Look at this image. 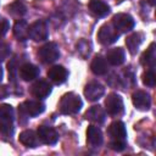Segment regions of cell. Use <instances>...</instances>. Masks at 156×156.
<instances>
[{
    "mask_svg": "<svg viewBox=\"0 0 156 156\" xmlns=\"http://www.w3.org/2000/svg\"><path fill=\"white\" fill-rule=\"evenodd\" d=\"M0 133L5 136L13 133V110L10 105L0 106Z\"/></svg>",
    "mask_w": 156,
    "mask_h": 156,
    "instance_id": "cell-2",
    "label": "cell"
},
{
    "mask_svg": "<svg viewBox=\"0 0 156 156\" xmlns=\"http://www.w3.org/2000/svg\"><path fill=\"white\" fill-rule=\"evenodd\" d=\"M147 1H149V4H150V5H152V6L156 4V0H147Z\"/></svg>",
    "mask_w": 156,
    "mask_h": 156,
    "instance_id": "cell-30",
    "label": "cell"
},
{
    "mask_svg": "<svg viewBox=\"0 0 156 156\" xmlns=\"http://www.w3.org/2000/svg\"><path fill=\"white\" fill-rule=\"evenodd\" d=\"M38 55H39V58L41 60V62L52 63L60 57V50L55 43H46L39 49Z\"/></svg>",
    "mask_w": 156,
    "mask_h": 156,
    "instance_id": "cell-3",
    "label": "cell"
},
{
    "mask_svg": "<svg viewBox=\"0 0 156 156\" xmlns=\"http://www.w3.org/2000/svg\"><path fill=\"white\" fill-rule=\"evenodd\" d=\"M105 106L107 113L111 116H118L123 112V100L118 94L115 93L108 94L105 101Z\"/></svg>",
    "mask_w": 156,
    "mask_h": 156,
    "instance_id": "cell-7",
    "label": "cell"
},
{
    "mask_svg": "<svg viewBox=\"0 0 156 156\" xmlns=\"http://www.w3.org/2000/svg\"><path fill=\"white\" fill-rule=\"evenodd\" d=\"M9 28H10V23H9V21H7L6 18H4V17L0 16V38L4 37V35L7 33Z\"/></svg>",
    "mask_w": 156,
    "mask_h": 156,
    "instance_id": "cell-28",
    "label": "cell"
},
{
    "mask_svg": "<svg viewBox=\"0 0 156 156\" xmlns=\"http://www.w3.org/2000/svg\"><path fill=\"white\" fill-rule=\"evenodd\" d=\"M28 27L29 26L27 24L26 21H23V20L16 21V23L13 26V34H15V37L18 40H21V41L27 40L29 38V35H28Z\"/></svg>",
    "mask_w": 156,
    "mask_h": 156,
    "instance_id": "cell-21",
    "label": "cell"
},
{
    "mask_svg": "<svg viewBox=\"0 0 156 156\" xmlns=\"http://www.w3.org/2000/svg\"><path fill=\"white\" fill-rule=\"evenodd\" d=\"M50 93H51V85L49 83H46L45 80H38L32 85V94L35 98L44 99V98L49 96Z\"/></svg>",
    "mask_w": 156,
    "mask_h": 156,
    "instance_id": "cell-15",
    "label": "cell"
},
{
    "mask_svg": "<svg viewBox=\"0 0 156 156\" xmlns=\"http://www.w3.org/2000/svg\"><path fill=\"white\" fill-rule=\"evenodd\" d=\"M38 74H39V68L32 63H24L20 68V76L26 82L33 80L34 78L38 77Z\"/></svg>",
    "mask_w": 156,
    "mask_h": 156,
    "instance_id": "cell-18",
    "label": "cell"
},
{
    "mask_svg": "<svg viewBox=\"0 0 156 156\" xmlns=\"http://www.w3.org/2000/svg\"><path fill=\"white\" fill-rule=\"evenodd\" d=\"M132 101H133L134 106L138 107L139 110H149V107L151 105L150 95L146 91H143V90L135 91L132 95Z\"/></svg>",
    "mask_w": 156,
    "mask_h": 156,
    "instance_id": "cell-12",
    "label": "cell"
},
{
    "mask_svg": "<svg viewBox=\"0 0 156 156\" xmlns=\"http://www.w3.org/2000/svg\"><path fill=\"white\" fill-rule=\"evenodd\" d=\"M105 93V88L98 82H90L84 88V95L89 101H98Z\"/></svg>",
    "mask_w": 156,
    "mask_h": 156,
    "instance_id": "cell-10",
    "label": "cell"
},
{
    "mask_svg": "<svg viewBox=\"0 0 156 156\" xmlns=\"http://www.w3.org/2000/svg\"><path fill=\"white\" fill-rule=\"evenodd\" d=\"M2 74H4V72H2V68H1V66H0V82H1V79H2Z\"/></svg>",
    "mask_w": 156,
    "mask_h": 156,
    "instance_id": "cell-31",
    "label": "cell"
},
{
    "mask_svg": "<svg viewBox=\"0 0 156 156\" xmlns=\"http://www.w3.org/2000/svg\"><path fill=\"white\" fill-rule=\"evenodd\" d=\"M156 45L155 43H151L150 46L146 49V51L141 56V63L145 66H149L150 68H154L155 61H156Z\"/></svg>",
    "mask_w": 156,
    "mask_h": 156,
    "instance_id": "cell-23",
    "label": "cell"
},
{
    "mask_svg": "<svg viewBox=\"0 0 156 156\" xmlns=\"http://www.w3.org/2000/svg\"><path fill=\"white\" fill-rule=\"evenodd\" d=\"M89 10L96 17H105L110 12V6L101 0H90Z\"/></svg>",
    "mask_w": 156,
    "mask_h": 156,
    "instance_id": "cell-14",
    "label": "cell"
},
{
    "mask_svg": "<svg viewBox=\"0 0 156 156\" xmlns=\"http://www.w3.org/2000/svg\"><path fill=\"white\" fill-rule=\"evenodd\" d=\"M82 100L74 93H67L61 98L60 101V111L63 115H73L77 113L82 108Z\"/></svg>",
    "mask_w": 156,
    "mask_h": 156,
    "instance_id": "cell-1",
    "label": "cell"
},
{
    "mask_svg": "<svg viewBox=\"0 0 156 156\" xmlns=\"http://www.w3.org/2000/svg\"><path fill=\"white\" fill-rule=\"evenodd\" d=\"M108 133L112 136V140H119V141H124L126 136H127V130H126V126L122 121H115L110 124L108 128Z\"/></svg>",
    "mask_w": 156,
    "mask_h": 156,
    "instance_id": "cell-13",
    "label": "cell"
},
{
    "mask_svg": "<svg viewBox=\"0 0 156 156\" xmlns=\"http://www.w3.org/2000/svg\"><path fill=\"white\" fill-rule=\"evenodd\" d=\"M143 41V35L140 33H133L130 34L127 39H126V45H127V49L128 51L132 54V55H135L139 50V46Z\"/></svg>",
    "mask_w": 156,
    "mask_h": 156,
    "instance_id": "cell-22",
    "label": "cell"
},
{
    "mask_svg": "<svg viewBox=\"0 0 156 156\" xmlns=\"http://www.w3.org/2000/svg\"><path fill=\"white\" fill-rule=\"evenodd\" d=\"M112 24L119 33H126L134 28L135 22L128 13H117L112 18Z\"/></svg>",
    "mask_w": 156,
    "mask_h": 156,
    "instance_id": "cell-6",
    "label": "cell"
},
{
    "mask_svg": "<svg viewBox=\"0 0 156 156\" xmlns=\"http://www.w3.org/2000/svg\"><path fill=\"white\" fill-rule=\"evenodd\" d=\"M11 50H10V46L2 41H0V62L4 61L5 58H7V56L10 55Z\"/></svg>",
    "mask_w": 156,
    "mask_h": 156,
    "instance_id": "cell-27",
    "label": "cell"
},
{
    "mask_svg": "<svg viewBox=\"0 0 156 156\" xmlns=\"http://www.w3.org/2000/svg\"><path fill=\"white\" fill-rule=\"evenodd\" d=\"M90 68H91L93 73H95L98 76H102V74H106L107 73L108 65H107V61L102 56H95L93 58V61H91Z\"/></svg>",
    "mask_w": 156,
    "mask_h": 156,
    "instance_id": "cell-19",
    "label": "cell"
},
{
    "mask_svg": "<svg viewBox=\"0 0 156 156\" xmlns=\"http://www.w3.org/2000/svg\"><path fill=\"white\" fill-rule=\"evenodd\" d=\"M18 139H20V141H21L23 145H26V146H34V145L37 144V135H35V133H34L33 130H30V129L23 130V132L20 134Z\"/></svg>",
    "mask_w": 156,
    "mask_h": 156,
    "instance_id": "cell-24",
    "label": "cell"
},
{
    "mask_svg": "<svg viewBox=\"0 0 156 156\" xmlns=\"http://www.w3.org/2000/svg\"><path fill=\"white\" fill-rule=\"evenodd\" d=\"M119 37V32L113 27V24H104L100 27L98 33V39L102 45L113 44Z\"/></svg>",
    "mask_w": 156,
    "mask_h": 156,
    "instance_id": "cell-4",
    "label": "cell"
},
{
    "mask_svg": "<svg viewBox=\"0 0 156 156\" xmlns=\"http://www.w3.org/2000/svg\"><path fill=\"white\" fill-rule=\"evenodd\" d=\"M85 118L95 122V123H102L105 121V111L101 108V106H91L85 112Z\"/></svg>",
    "mask_w": 156,
    "mask_h": 156,
    "instance_id": "cell-20",
    "label": "cell"
},
{
    "mask_svg": "<svg viewBox=\"0 0 156 156\" xmlns=\"http://www.w3.org/2000/svg\"><path fill=\"white\" fill-rule=\"evenodd\" d=\"M111 149H113L115 151H122L126 147V141H119V140H112L110 144Z\"/></svg>",
    "mask_w": 156,
    "mask_h": 156,
    "instance_id": "cell-29",
    "label": "cell"
},
{
    "mask_svg": "<svg viewBox=\"0 0 156 156\" xmlns=\"http://www.w3.org/2000/svg\"><path fill=\"white\" fill-rule=\"evenodd\" d=\"M87 140L91 146H100L102 144V133L100 128L89 126L87 129Z\"/></svg>",
    "mask_w": 156,
    "mask_h": 156,
    "instance_id": "cell-17",
    "label": "cell"
},
{
    "mask_svg": "<svg viewBox=\"0 0 156 156\" xmlns=\"http://www.w3.org/2000/svg\"><path fill=\"white\" fill-rule=\"evenodd\" d=\"M48 77L55 84H62V83L66 82V79L68 77V72H67V69L63 66L56 65V66H52L51 68H49Z\"/></svg>",
    "mask_w": 156,
    "mask_h": 156,
    "instance_id": "cell-11",
    "label": "cell"
},
{
    "mask_svg": "<svg viewBox=\"0 0 156 156\" xmlns=\"http://www.w3.org/2000/svg\"><path fill=\"white\" fill-rule=\"evenodd\" d=\"M39 139L44 143V144H48V145H54L57 143L58 140V134L57 132L51 128V127H48V126H40L38 128V132H37Z\"/></svg>",
    "mask_w": 156,
    "mask_h": 156,
    "instance_id": "cell-9",
    "label": "cell"
},
{
    "mask_svg": "<svg viewBox=\"0 0 156 156\" xmlns=\"http://www.w3.org/2000/svg\"><path fill=\"white\" fill-rule=\"evenodd\" d=\"M9 12H10L11 15H13V16L20 17V16H23V15L27 12V9H26L24 4H23L21 0H16V1H13V2L9 6Z\"/></svg>",
    "mask_w": 156,
    "mask_h": 156,
    "instance_id": "cell-25",
    "label": "cell"
},
{
    "mask_svg": "<svg viewBox=\"0 0 156 156\" xmlns=\"http://www.w3.org/2000/svg\"><path fill=\"white\" fill-rule=\"evenodd\" d=\"M44 105L40 101H35V100H27L23 104H21L20 106V112L28 116V117H34L40 115L44 111Z\"/></svg>",
    "mask_w": 156,
    "mask_h": 156,
    "instance_id": "cell-8",
    "label": "cell"
},
{
    "mask_svg": "<svg viewBox=\"0 0 156 156\" xmlns=\"http://www.w3.org/2000/svg\"><path fill=\"white\" fill-rule=\"evenodd\" d=\"M107 62L112 66H119L124 62L126 60V54H124V50L122 48H115V49H111L108 52H107Z\"/></svg>",
    "mask_w": 156,
    "mask_h": 156,
    "instance_id": "cell-16",
    "label": "cell"
},
{
    "mask_svg": "<svg viewBox=\"0 0 156 156\" xmlns=\"http://www.w3.org/2000/svg\"><path fill=\"white\" fill-rule=\"evenodd\" d=\"M28 35L34 41H43L49 37V29L44 21H35L28 27Z\"/></svg>",
    "mask_w": 156,
    "mask_h": 156,
    "instance_id": "cell-5",
    "label": "cell"
},
{
    "mask_svg": "<svg viewBox=\"0 0 156 156\" xmlns=\"http://www.w3.org/2000/svg\"><path fill=\"white\" fill-rule=\"evenodd\" d=\"M143 83L146 85V87H154L155 83H156V76H155V72L154 69H149L146 71L144 74H143Z\"/></svg>",
    "mask_w": 156,
    "mask_h": 156,
    "instance_id": "cell-26",
    "label": "cell"
}]
</instances>
